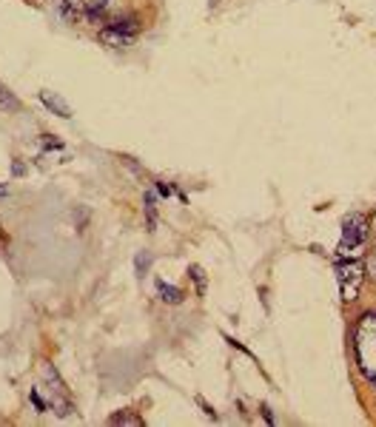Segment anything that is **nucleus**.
<instances>
[{
  "label": "nucleus",
  "instance_id": "1",
  "mask_svg": "<svg viewBox=\"0 0 376 427\" xmlns=\"http://www.w3.org/2000/svg\"><path fill=\"white\" fill-rule=\"evenodd\" d=\"M354 353L362 376L376 388V313H365L354 334Z\"/></svg>",
  "mask_w": 376,
  "mask_h": 427
},
{
  "label": "nucleus",
  "instance_id": "2",
  "mask_svg": "<svg viewBox=\"0 0 376 427\" xmlns=\"http://www.w3.org/2000/svg\"><path fill=\"white\" fill-rule=\"evenodd\" d=\"M368 239V220L362 214H351L342 220V242H339V254L342 256H359Z\"/></svg>",
  "mask_w": 376,
  "mask_h": 427
},
{
  "label": "nucleus",
  "instance_id": "3",
  "mask_svg": "<svg viewBox=\"0 0 376 427\" xmlns=\"http://www.w3.org/2000/svg\"><path fill=\"white\" fill-rule=\"evenodd\" d=\"M365 265L356 262V259H348V262H339L337 265V280H339V294L345 302H354L365 285Z\"/></svg>",
  "mask_w": 376,
  "mask_h": 427
},
{
  "label": "nucleus",
  "instance_id": "4",
  "mask_svg": "<svg viewBox=\"0 0 376 427\" xmlns=\"http://www.w3.org/2000/svg\"><path fill=\"white\" fill-rule=\"evenodd\" d=\"M131 40H134V37L123 34V32L115 29V26H103V29H100V43L112 46V48H126V46H131Z\"/></svg>",
  "mask_w": 376,
  "mask_h": 427
},
{
  "label": "nucleus",
  "instance_id": "5",
  "mask_svg": "<svg viewBox=\"0 0 376 427\" xmlns=\"http://www.w3.org/2000/svg\"><path fill=\"white\" fill-rule=\"evenodd\" d=\"M60 15L69 23H77L86 18V0H60Z\"/></svg>",
  "mask_w": 376,
  "mask_h": 427
},
{
  "label": "nucleus",
  "instance_id": "6",
  "mask_svg": "<svg viewBox=\"0 0 376 427\" xmlns=\"http://www.w3.org/2000/svg\"><path fill=\"white\" fill-rule=\"evenodd\" d=\"M40 100H43V105H46V109H51V112H58L63 120H69L72 117V109H69V105L58 97V94H51V91H40Z\"/></svg>",
  "mask_w": 376,
  "mask_h": 427
},
{
  "label": "nucleus",
  "instance_id": "7",
  "mask_svg": "<svg viewBox=\"0 0 376 427\" xmlns=\"http://www.w3.org/2000/svg\"><path fill=\"white\" fill-rule=\"evenodd\" d=\"M105 9H109V0H91V4H86V18L83 20H89V23H103V18H105Z\"/></svg>",
  "mask_w": 376,
  "mask_h": 427
},
{
  "label": "nucleus",
  "instance_id": "8",
  "mask_svg": "<svg viewBox=\"0 0 376 427\" xmlns=\"http://www.w3.org/2000/svg\"><path fill=\"white\" fill-rule=\"evenodd\" d=\"M157 294H160V299H163V302H171V305H180L183 296H186L177 285H169V282H157Z\"/></svg>",
  "mask_w": 376,
  "mask_h": 427
},
{
  "label": "nucleus",
  "instance_id": "9",
  "mask_svg": "<svg viewBox=\"0 0 376 427\" xmlns=\"http://www.w3.org/2000/svg\"><path fill=\"white\" fill-rule=\"evenodd\" d=\"M0 112H20V100L0 83Z\"/></svg>",
  "mask_w": 376,
  "mask_h": 427
},
{
  "label": "nucleus",
  "instance_id": "10",
  "mask_svg": "<svg viewBox=\"0 0 376 427\" xmlns=\"http://www.w3.org/2000/svg\"><path fill=\"white\" fill-rule=\"evenodd\" d=\"M112 26L120 29L123 34H129V37H137V32H140L137 18H117V20H112Z\"/></svg>",
  "mask_w": 376,
  "mask_h": 427
},
{
  "label": "nucleus",
  "instance_id": "11",
  "mask_svg": "<svg viewBox=\"0 0 376 427\" xmlns=\"http://www.w3.org/2000/svg\"><path fill=\"white\" fill-rule=\"evenodd\" d=\"M145 214H148V231H154L157 220H154V194H145Z\"/></svg>",
  "mask_w": 376,
  "mask_h": 427
},
{
  "label": "nucleus",
  "instance_id": "12",
  "mask_svg": "<svg viewBox=\"0 0 376 427\" xmlns=\"http://www.w3.org/2000/svg\"><path fill=\"white\" fill-rule=\"evenodd\" d=\"M112 424H140V419H137V416H123V413H117V416H112Z\"/></svg>",
  "mask_w": 376,
  "mask_h": 427
},
{
  "label": "nucleus",
  "instance_id": "13",
  "mask_svg": "<svg viewBox=\"0 0 376 427\" xmlns=\"http://www.w3.org/2000/svg\"><path fill=\"white\" fill-rule=\"evenodd\" d=\"M191 277H194V282H197V291L202 294V291H205V277H202V271L197 268V265H194V268H191Z\"/></svg>",
  "mask_w": 376,
  "mask_h": 427
},
{
  "label": "nucleus",
  "instance_id": "14",
  "mask_svg": "<svg viewBox=\"0 0 376 427\" xmlns=\"http://www.w3.org/2000/svg\"><path fill=\"white\" fill-rule=\"evenodd\" d=\"M148 262H151V259H148V256H143V254H140V256H137V271H140V277H143V274H145V271H148Z\"/></svg>",
  "mask_w": 376,
  "mask_h": 427
},
{
  "label": "nucleus",
  "instance_id": "15",
  "mask_svg": "<svg viewBox=\"0 0 376 427\" xmlns=\"http://www.w3.org/2000/svg\"><path fill=\"white\" fill-rule=\"evenodd\" d=\"M157 188H160V194H166V197H169V194H171V188H169V185H166V183H157Z\"/></svg>",
  "mask_w": 376,
  "mask_h": 427
},
{
  "label": "nucleus",
  "instance_id": "16",
  "mask_svg": "<svg viewBox=\"0 0 376 427\" xmlns=\"http://www.w3.org/2000/svg\"><path fill=\"white\" fill-rule=\"evenodd\" d=\"M370 228H373V234H376V214H373V217H370Z\"/></svg>",
  "mask_w": 376,
  "mask_h": 427
},
{
  "label": "nucleus",
  "instance_id": "17",
  "mask_svg": "<svg viewBox=\"0 0 376 427\" xmlns=\"http://www.w3.org/2000/svg\"><path fill=\"white\" fill-rule=\"evenodd\" d=\"M370 274H373V277H376V259H373V262H370Z\"/></svg>",
  "mask_w": 376,
  "mask_h": 427
}]
</instances>
